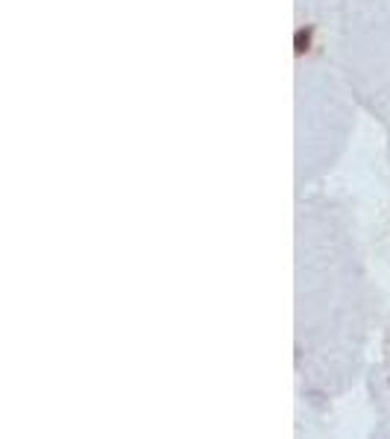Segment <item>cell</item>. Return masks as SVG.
Returning <instances> with one entry per match:
<instances>
[{"mask_svg": "<svg viewBox=\"0 0 390 439\" xmlns=\"http://www.w3.org/2000/svg\"><path fill=\"white\" fill-rule=\"evenodd\" d=\"M311 39H314V27L308 24V27H300L294 32V53L297 56H305L308 50H311Z\"/></svg>", "mask_w": 390, "mask_h": 439, "instance_id": "obj_1", "label": "cell"}]
</instances>
